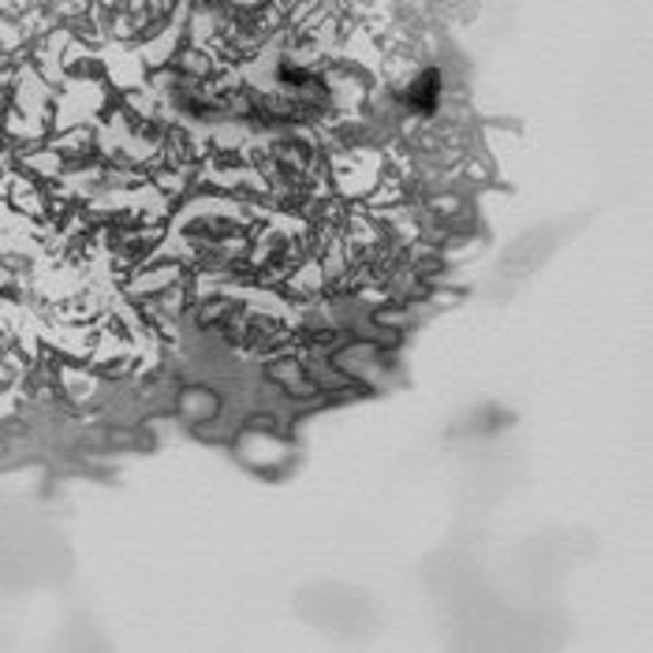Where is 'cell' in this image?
<instances>
[{"mask_svg":"<svg viewBox=\"0 0 653 653\" xmlns=\"http://www.w3.org/2000/svg\"><path fill=\"white\" fill-rule=\"evenodd\" d=\"M407 98V109L419 112V117H430V112H438L441 106V75L438 71H422L419 79H411V87L403 90Z\"/></svg>","mask_w":653,"mask_h":653,"instance_id":"obj_1","label":"cell"}]
</instances>
